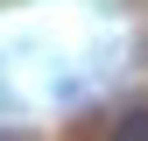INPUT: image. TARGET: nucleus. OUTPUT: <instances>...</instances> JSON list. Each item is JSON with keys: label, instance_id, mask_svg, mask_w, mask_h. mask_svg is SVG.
<instances>
[{"label": "nucleus", "instance_id": "1", "mask_svg": "<svg viewBox=\"0 0 148 141\" xmlns=\"http://www.w3.org/2000/svg\"><path fill=\"white\" fill-rule=\"evenodd\" d=\"M113 141H148V106H127L113 120Z\"/></svg>", "mask_w": 148, "mask_h": 141}]
</instances>
